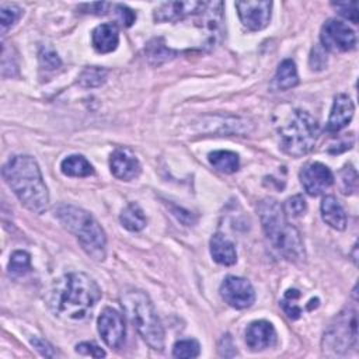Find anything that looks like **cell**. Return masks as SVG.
<instances>
[{
  "mask_svg": "<svg viewBox=\"0 0 359 359\" xmlns=\"http://www.w3.org/2000/svg\"><path fill=\"white\" fill-rule=\"evenodd\" d=\"M101 297L95 280L83 272H72L55 282L50 304L60 317L86 318Z\"/></svg>",
  "mask_w": 359,
  "mask_h": 359,
  "instance_id": "obj_1",
  "label": "cell"
},
{
  "mask_svg": "<svg viewBox=\"0 0 359 359\" xmlns=\"http://www.w3.org/2000/svg\"><path fill=\"white\" fill-rule=\"evenodd\" d=\"M1 172L11 191L28 210L38 215L46 210L49 194L34 157L14 156L4 164Z\"/></svg>",
  "mask_w": 359,
  "mask_h": 359,
  "instance_id": "obj_2",
  "label": "cell"
},
{
  "mask_svg": "<svg viewBox=\"0 0 359 359\" xmlns=\"http://www.w3.org/2000/svg\"><path fill=\"white\" fill-rule=\"evenodd\" d=\"M258 215L272 247L289 261H302L304 258L303 240L299 230L289 223L282 205L272 198L262 199L258 203Z\"/></svg>",
  "mask_w": 359,
  "mask_h": 359,
  "instance_id": "obj_3",
  "label": "cell"
},
{
  "mask_svg": "<svg viewBox=\"0 0 359 359\" xmlns=\"http://www.w3.org/2000/svg\"><path fill=\"white\" fill-rule=\"evenodd\" d=\"M122 309L144 342L154 351L164 348V330L149 296L139 289L126 287L121 292Z\"/></svg>",
  "mask_w": 359,
  "mask_h": 359,
  "instance_id": "obj_4",
  "label": "cell"
},
{
  "mask_svg": "<svg viewBox=\"0 0 359 359\" xmlns=\"http://www.w3.org/2000/svg\"><path fill=\"white\" fill-rule=\"evenodd\" d=\"M56 217L67 231L77 237L87 255L95 261H102L105 258V233L88 212L77 206L62 205L56 209Z\"/></svg>",
  "mask_w": 359,
  "mask_h": 359,
  "instance_id": "obj_5",
  "label": "cell"
},
{
  "mask_svg": "<svg viewBox=\"0 0 359 359\" xmlns=\"http://www.w3.org/2000/svg\"><path fill=\"white\" fill-rule=\"evenodd\" d=\"M282 149L294 157L307 154L318 137V123L306 111L296 109L279 128Z\"/></svg>",
  "mask_w": 359,
  "mask_h": 359,
  "instance_id": "obj_6",
  "label": "cell"
},
{
  "mask_svg": "<svg viewBox=\"0 0 359 359\" xmlns=\"http://www.w3.org/2000/svg\"><path fill=\"white\" fill-rule=\"evenodd\" d=\"M358 345V321L353 309L344 310L335 318V323L324 334V346L332 349L335 355L348 352Z\"/></svg>",
  "mask_w": 359,
  "mask_h": 359,
  "instance_id": "obj_7",
  "label": "cell"
},
{
  "mask_svg": "<svg viewBox=\"0 0 359 359\" xmlns=\"http://www.w3.org/2000/svg\"><path fill=\"white\" fill-rule=\"evenodd\" d=\"M321 45L330 52H348L355 48V32L342 21L330 18L321 27Z\"/></svg>",
  "mask_w": 359,
  "mask_h": 359,
  "instance_id": "obj_8",
  "label": "cell"
},
{
  "mask_svg": "<svg viewBox=\"0 0 359 359\" xmlns=\"http://www.w3.org/2000/svg\"><path fill=\"white\" fill-rule=\"evenodd\" d=\"M223 300L234 309H247L255 300V293L251 283L240 276H227L220 285Z\"/></svg>",
  "mask_w": 359,
  "mask_h": 359,
  "instance_id": "obj_9",
  "label": "cell"
},
{
  "mask_svg": "<svg viewBox=\"0 0 359 359\" xmlns=\"http://www.w3.org/2000/svg\"><path fill=\"white\" fill-rule=\"evenodd\" d=\"M236 8L244 27L250 31H259L265 28L271 20L272 1H236Z\"/></svg>",
  "mask_w": 359,
  "mask_h": 359,
  "instance_id": "obj_10",
  "label": "cell"
},
{
  "mask_svg": "<svg viewBox=\"0 0 359 359\" xmlns=\"http://www.w3.org/2000/svg\"><path fill=\"white\" fill-rule=\"evenodd\" d=\"M300 182L309 195L316 196L332 185L334 175L325 164L311 161L302 168Z\"/></svg>",
  "mask_w": 359,
  "mask_h": 359,
  "instance_id": "obj_11",
  "label": "cell"
},
{
  "mask_svg": "<svg viewBox=\"0 0 359 359\" xmlns=\"http://www.w3.org/2000/svg\"><path fill=\"white\" fill-rule=\"evenodd\" d=\"M98 332L109 348H119L125 339V323L122 314L107 307L98 317Z\"/></svg>",
  "mask_w": 359,
  "mask_h": 359,
  "instance_id": "obj_12",
  "label": "cell"
},
{
  "mask_svg": "<svg viewBox=\"0 0 359 359\" xmlns=\"http://www.w3.org/2000/svg\"><path fill=\"white\" fill-rule=\"evenodd\" d=\"M206 1H168L163 3L154 11V20L158 22L178 21L192 14H201L206 7Z\"/></svg>",
  "mask_w": 359,
  "mask_h": 359,
  "instance_id": "obj_13",
  "label": "cell"
},
{
  "mask_svg": "<svg viewBox=\"0 0 359 359\" xmlns=\"http://www.w3.org/2000/svg\"><path fill=\"white\" fill-rule=\"evenodd\" d=\"M111 172L123 181L136 178L140 174V163L136 156L128 149H118L109 158Z\"/></svg>",
  "mask_w": 359,
  "mask_h": 359,
  "instance_id": "obj_14",
  "label": "cell"
},
{
  "mask_svg": "<svg viewBox=\"0 0 359 359\" xmlns=\"http://www.w3.org/2000/svg\"><path fill=\"white\" fill-rule=\"evenodd\" d=\"M276 342V331L269 321L258 320L245 330V344L251 351H262Z\"/></svg>",
  "mask_w": 359,
  "mask_h": 359,
  "instance_id": "obj_15",
  "label": "cell"
},
{
  "mask_svg": "<svg viewBox=\"0 0 359 359\" xmlns=\"http://www.w3.org/2000/svg\"><path fill=\"white\" fill-rule=\"evenodd\" d=\"M353 112H355V105L352 100L346 94H338L332 102V108L327 122V130L338 132L342 128H345L351 122Z\"/></svg>",
  "mask_w": 359,
  "mask_h": 359,
  "instance_id": "obj_16",
  "label": "cell"
},
{
  "mask_svg": "<svg viewBox=\"0 0 359 359\" xmlns=\"http://www.w3.org/2000/svg\"><path fill=\"white\" fill-rule=\"evenodd\" d=\"M119 42V31L115 22H104L91 32L93 48L100 53H109L116 49Z\"/></svg>",
  "mask_w": 359,
  "mask_h": 359,
  "instance_id": "obj_17",
  "label": "cell"
},
{
  "mask_svg": "<svg viewBox=\"0 0 359 359\" xmlns=\"http://www.w3.org/2000/svg\"><path fill=\"white\" fill-rule=\"evenodd\" d=\"M210 254L213 259L220 265H233L237 261V252L234 244L222 233H216L210 238Z\"/></svg>",
  "mask_w": 359,
  "mask_h": 359,
  "instance_id": "obj_18",
  "label": "cell"
},
{
  "mask_svg": "<svg viewBox=\"0 0 359 359\" xmlns=\"http://www.w3.org/2000/svg\"><path fill=\"white\" fill-rule=\"evenodd\" d=\"M321 217L332 229L344 230L346 226V215L342 206L332 195H327L321 201Z\"/></svg>",
  "mask_w": 359,
  "mask_h": 359,
  "instance_id": "obj_19",
  "label": "cell"
},
{
  "mask_svg": "<svg viewBox=\"0 0 359 359\" xmlns=\"http://www.w3.org/2000/svg\"><path fill=\"white\" fill-rule=\"evenodd\" d=\"M297 83H299V76H297V69L294 62L292 59H285L276 70V74L272 83L273 87L276 90L285 91L294 87Z\"/></svg>",
  "mask_w": 359,
  "mask_h": 359,
  "instance_id": "obj_20",
  "label": "cell"
},
{
  "mask_svg": "<svg viewBox=\"0 0 359 359\" xmlns=\"http://www.w3.org/2000/svg\"><path fill=\"white\" fill-rule=\"evenodd\" d=\"M60 170L65 175L69 177H88L94 172L93 165L87 161V158L79 154H72L66 157L60 163Z\"/></svg>",
  "mask_w": 359,
  "mask_h": 359,
  "instance_id": "obj_21",
  "label": "cell"
},
{
  "mask_svg": "<svg viewBox=\"0 0 359 359\" xmlns=\"http://www.w3.org/2000/svg\"><path fill=\"white\" fill-rule=\"evenodd\" d=\"M209 163L220 172L231 174L238 170V156L230 150H216L209 154Z\"/></svg>",
  "mask_w": 359,
  "mask_h": 359,
  "instance_id": "obj_22",
  "label": "cell"
},
{
  "mask_svg": "<svg viewBox=\"0 0 359 359\" xmlns=\"http://www.w3.org/2000/svg\"><path fill=\"white\" fill-rule=\"evenodd\" d=\"M121 223L130 231H139L146 226V216L139 205L129 203L121 213Z\"/></svg>",
  "mask_w": 359,
  "mask_h": 359,
  "instance_id": "obj_23",
  "label": "cell"
},
{
  "mask_svg": "<svg viewBox=\"0 0 359 359\" xmlns=\"http://www.w3.org/2000/svg\"><path fill=\"white\" fill-rule=\"evenodd\" d=\"M105 77H107V72L104 69L91 66L83 70V73L79 77V83L83 87H97L104 83Z\"/></svg>",
  "mask_w": 359,
  "mask_h": 359,
  "instance_id": "obj_24",
  "label": "cell"
},
{
  "mask_svg": "<svg viewBox=\"0 0 359 359\" xmlns=\"http://www.w3.org/2000/svg\"><path fill=\"white\" fill-rule=\"evenodd\" d=\"M199 344L196 339L188 338V339H181L178 342H175L174 348H172V356L175 358H196L199 355Z\"/></svg>",
  "mask_w": 359,
  "mask_h": 359,
  "instance_id": "obj_25",
  "label": "cell"
},
{
  "mask_svg": "<svg viewBox=\"0 0 359 359\" xmlns=\"http://www.w3.org/2000/svg\"><path fill=\"white\" fill-rule=\"evenodd\" d=\"M299 297H300V292H299V290H296V289H289V290L285 293V296H283V299H282V302H280V304H282L285 313H286L292 320L299 318L300 314H302V307L296 303V300H297Z\"/></svg>",
  "mask_w": 359,
  "mask_h": 359,
  "instance_id": "obj_26",
  "label": "cell"
},
{
  "mask_svg": "<svg viewBox=\"0 0 359 359\" xmlns=\"http://www.w3.org/2000/svg\"><path fill=\"white\" fill-rule=\"evenodd\" d=\"M31 269V259L29 255L25 251H15L11 255L8 271L13 275H24Z\"/></svg>",
  "mask_w": 359,
  "mask_h": 359,
  "instance_id": "obj_27",
  "label": "cell"
},
{
  "mask_svg": "<svg viewBox=\"0 0 359 359\" xmlns=\"http://www.w3.org/2000/svg\"><path fill=\"white\" fill-rule=\"evenodd\" d=\"M22 10L15 4H1L0 7V22L1 31L4 32L7 28L15 24V21L21 17Z\"/></svg>",
  "mask_w": 359,
  "mask_h": 359,
  "instance_id": "obj_28",
  "label": "cell"
},
{
  "mask_svg": "<svg viewBox=\"0 0 359 359\" xmlns=\"http://www.w3.org/2000/svg\"><path fill=\"white\" fill-rule=\"evenodd\" d=\"M332 6L338 10V13L344 17V18H346V20H349L351 22H353V24H358V4H356V1H338V3H332Z\"/></svg>",
  "mask_w": 359,
  "mask_h": 359,
  "instance_id": "obj_29",
  "label": "cell"
},
{
  "mask_svg": "<svg viewBox=\"0 0 359 359\" xmlns=\"http://www.w3.org/2000/svg\"><path fill=\"white\" fill-rule=\"evenodd\" d=\"M342 180V192L344 194H351L355 192L358 188V175L353 167H345V170L341 174Z\"/></svg>",
  "mask_w": 359,
  "mask_h": 359,
  "instance_id": "obj_30",
  "label": "cell"
},
{
  "mask_svg": "<svg viewBox=\"0 0 359 359\" xmlns=\"http://www.w3.org/2000/svg\"><path fill=\"white\" fill-rule=\"evenodd\" d=\"M39 60H41V66L46 70H55L60 66L59 56L56 55L55 50L49 48H42V50L39 52Z\"/></svg>",
  "mask_w": 359,
  "mask_h": 359,
  "instance_id": "obj_31",
  "label": "cell"
},
{
  "mask_svg": "<svg viewBox=\"0 0 359 359\" xmlns=\"http://www.w3.org/2000/svg\"><path fill=\"white\" fill-rule=\"evenodd\" d=\"M306 201L302 195H294L287 199L286 202V210L292 216H302L306 212Z\"/></svg>",
  "mask_w": 359,
  "mask_h": 359,
  "instance_id": "obj_32",
  "label": "cell"
},
{
  "mask_svg": "<svg viewBox=\"0 0 359 359\" xmlns=\"http://www.w3.org/2000/svg\"><path fill=\"white\" fill-rule=\"evenodd\" d=\"M115 8V14H116V18L118 21L123 25V27H130L135 20H136V14L133 10H130L129 7L123 6V4H115L114 6Z\"/></svg>",
  "mask_w": 359,
  "mask_h": 359,
  "instance_id": "obj_33",
  "label": "cell"
},
{
  "mask_svg": "<svg viewBox=\"0 0 359 359\" xmlns=\"http://www.w3.org/2000/svg\"><path fill=\"white\" fill-rule=\"evenodd\" d=\"M76 352L80 353V355H90L93 358H102V356H105L104 349H101L94 342H80V344H77Z\"/></svg>",
  "mask_w": 359,
  "mask_h": 359,
  "instance_id": "obj_34",
  "label": "cell"
},
{
  "mask_svg": "<svg viewBox=\"0 0 359 359\" xmlns=\"http://www.w3.org/2000/svg\"><path fill=\"white\" fill-rule=\"evenodd\" d=\"M327 65V57H325V52H324V48L321 46H317L313 49L311 52V56H310V66L311 69L314 70H321L323 67H325Z\"/></svg>",
  "mask_w": 359,
  "mask_h": 359,
  "instance_id": "obj_35",
  "label": "cell"
},
{
  "mask_svg": "<svg viewBox=\"0 0 359 359\" xmlns=\"http://www.w3.org/2000/svg\"><path fill=\"white\" fill-rule=\"evenodd\" d=\"M31 344L41 352V355H43V356H48V358H52V356H55L56 353L53 352V349H52V346L48 344V342H45L43 339H41V338H32L31 339Z\"/></svg>",
  "mask_w": 359,
  "mask_h": 359,
  "instance_id": "obj_36",
  "label": "cell"
},
{
  "mask_svg": "<svg viewBox=\"0 0 359 359\" xmlns=\"http://www.w3.org/2000/svg\"><path fill=\"white\" fill-rule=\"evenodd\" d=\"M109 7H111L109 3H91V4L80 6V8H87L86 13H94V14H104Z\"/></svg>",
  "mask_w": 359,
  "mask_h": 359,
  "instance_id": "obj_37",
  "label": "cell"
}]
</instances>
